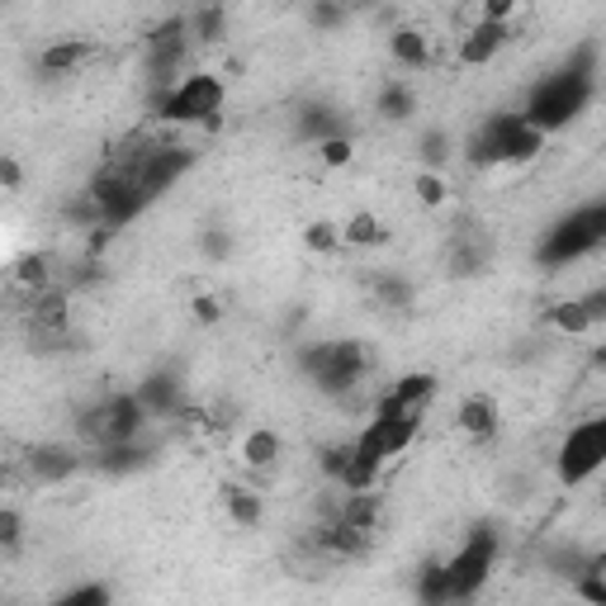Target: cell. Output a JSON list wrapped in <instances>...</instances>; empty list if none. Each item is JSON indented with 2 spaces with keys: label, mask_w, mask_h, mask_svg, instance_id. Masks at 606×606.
Instances as JSON below:
<instances>
[{
  "label": "cell",
  "mask_w": 606,
  "mask_h": 606,
  "mask_svg": "<svg viewBox=\"0 0 606 606\" xmlns=\"http://www.w3.org/2000/svg\"><path fill=\"white\" fill-rule=\"evenodd\" d=\"M223 512L232 526H242V531H256V526L266 521V498L256 493L247 483H228L223 488Z\"/></svg>",
  "instance_id": "4fadbf2b"
},
{
  "label": "cell",
  "mask_w": 606,
  "mask_h": 606,
  "mask_svg": "<svg viewBox=\"0 0 606 606\" xmlns=\"http://www.w3.org/2000/svg\"><path fill=\"white\" fill-rule=\"evenodd\" d=\"M332 517L346 521V526H351V531H360V536H375L379 521H384V498L375 493V488H365V493H346L341 507L332 512Z\"/></svg>",
  "instance_id": "30bf717a"
},
{
  "label": "cell",
  "mask_w": 606,
  "mask_h": 606,
  "mask_svg": "<svg viewBox=\"0 0 606 606\" xmlns=\"http://www.w3.org/2000/svg\"><path fill=\"white\" fill-rule=\"evenodd\" d=\"M375 294H379V304H389V308H408L412 304V289L403 285V280H394V275H379Z\"/></svg>",
  "instance_id": "4dcf8cb0"
},
{
  "label": "cell",
  "mask_w": 606,
  "mask_h": 606,
  "mask_svg": "<svg viewBox=\"0 0 606 606\" xmlns=\"http://www.w3.org/2000/svg\"><path fill=\"white\" fill-rule=\"evenodd\" d=\"M190 318H195L199 327H218V322L228 318V308L218 304V294H190Z\"/></svg>",
  "instance_id": "484cf974"
},
{
  "label": "cell",
  "mask_w": 606,
  "mask_h": 606,
  "mask_svg": "<svg viewBox=\"0 0 606 606\" xmlns=\"http://www.w3.org/2000/svg\"><path fill=\"white\" fill-rule=\"evenodd\" d=\"M313 157H318L322 171H346V166L356 162V143H351V138H346L341 128H337V133L318 138V143H313Z\"/></svg>",
  "instance_id": "44dd1931"
},
{
  "label": "cell",
  "mask_w": 606,
  "mask_h": 606,
  "mask_svg": "<svg viewBox=\"0 0 606 606\" xmlns=\"http://www.w3.org/2000/svg\"><path fill=\"white\" fill-rule=\"evenodd\" d=\"M602 455H606V422L602 417H588L569 431V441L559 446V483H583L602 469Z\"/></svg>",
  "instance_id": "3957f363"
},
{
  "label": "cell",
  "mask_w": 606,
  "mask_h": 606,
  "mask_svg": "<svg viewBox=\"0 0 606 606\" xmlns=\"http://www.w3.org/2000/svg\"><path fill=\"white\" fill-rule=\"evenodd\" d=\"M304 5H308V24H313L318 34H337L346 24V15H351L346 0H304Z\"/></svg>",
  "instance_id": "d4e9b609"
},
{
  "label": "cell",
  "mask_w": 606,
  "mask_h": 606,
  "mask_svg": "<svg viewBox=\"0 0 606 606\" xmlns=\"http://www.w3.org/2000/svg\"><path fill=\"white\" fill-rule=\"evenodd\" d=\"M375 114L384 124H408L412 114H417V90L408 81H384L375 95Z\"/></svg>",
  "instance_id": "e0dca14e"
},
{
  "label": "cell",
  "mask_w": 606,
  "mask_h": 606,
  "mask_svg": "<svg viewBox=\"0 0 606 606\" xmlns=\"http://www.w3.org/2000/svg\"><path fill=\"white\" fill-rule=\"evenodd\" d=\"M90 57H95V38H81V34L53 38V43L38 53V72L43 76H72V72H81Z\"/></svg>",
  "instance_id": "52a82bcc"
},
{
  "label": "cell",
  "mask_w": 606,
  "mask_h": 606,
  "mask_svg": "<svg viewBox=\"0 0 606 606\" xmlns=\"http://www.w3.org/2000/svg\"><path fill=\"white\" fill-rule=\"evenodd\" d=\"M15 285L24 294L53 289V266H48V256H20V261H15Z\"/></svg>",
  "instance_id": "603a6c76"
},
{
  "label": "cell",
  "mask_w": 606,
  "mask_h": 606,
  "mask_svg": "<svg viewBox=\"0 0 606 606\" xmlns=\"http://www.w3.org/2000/svg\"><path fill=\"white\" fill-rule=\"evenodd\" d=\"M365 545H370V536L351 531V526L337 521V517H332L327 526H318V550L332 554V559H356V554L365 550Z\"/></svg>",
  "instance_id": "ac0fdd59"
},
{
  "label": "cell",
  "mask_w": 606,
  "mask_h": 606,
  "mask_svg": "<svg viewBox=\"0 0 606 606\" xmlns=\"http://www.w3.org/2000/svg\"><path fill=\"white\" fill-rule=\"evenodd\" d=\"M67 602H109V588H72Z\"/></svg>",
  "instance_id": "836d02e7"
},
{
  "label": "cell",
  "mask_w": 606,
  "mask_h": 606,
  "mask_svg": "<svg viewBox=\"0 0 606 606\" xmlns=\"http://www.w3.org/2000/svg\"><path fill=\"white\" fill-rule=\"evenodd\" d=\"M237 455H242L247 469L261 474V469H275V464H280V455H285V441H280V431H270V427H252L237 441Z\"/></svg>",
  "instance_id": "7c38bea8"
},
{
  "label": "cell",
  "mask_w": 606,
  "mask_h": 606,
  "mask_svg": "<svg viewBox=\"0 0 606 606\" xmlns=\"http://www.w3.org/2000/svg\"><path fill=\"white\" fill-rule=\"evenodd\" d=\"M34 469H43L48 479H62V474L76 469V455H67V450H38V455H34Z\"/></svg>",
  "instance_id": "f1b7e54d"
},
{
  "label": "cell",
  "mask_w": 606,
  "mask_h": 606,
  "mask_svg": "<svg viewBox=\"0 0 606 606\" xmlns=\"http://www.w3.org/2000/svg\"><path fill=\"white\" fill-rule=\"evenodd\" d=\"M147 408L138 403V394H114L100 403V441L105 446H128V441H138L147 427Z\"/></svg>",
  "instance_id": "8992f818"
},
{
  "label": "cell",
  "mask_w": 606,
  "mask_h": 606,
  "mask_svg": "<svg viewBox=\"0 0 606 606\" xmlns=\"http://www.w3.org/2000/svg\"><path fill=\"white\" fill-rule=\"evenodd\" d=\"M450 157H455V138H450L446 128H422V133H417V162L446 171Z\"/></svg>",
  "instance_id": "7402d4cb"
},
{
  "label": "cell",
  "mask_w": 606,
  "mask_h": 606,
  "mask_svg": "<svg viewBox=\"0 0 606 606\" xmlns=\"http://www.w3.org/2000/svg\"><path fill=\"white\" fill-rule=\"evenodd\" d=\"M545 322H550L554 332H559V337H569V341L588 337V332H597V318H592V308H588L583 299H559V304H550Z\"/></svg>",
  "instance_id": "9a60e30c"
},
{
  "label": "cell",
  "mask_w": 606,
  "mask_h": 606,
  "mask_svg": "<svg viewBox=\"0 0 606 606\" xmlns=\"http://www.w3.org/2000/svg\"><path fill=\"white\" fill-rule=\"evenodd\" d=\"M455 431L464 441H493L498 436V403L488 394H469L455 408Z\"/></svg>",
  "instance_id": "ba28073f"
},
{
  "label": "cell",
  "mask_w": 606,
  "mask_h": 606,
  "mask_svg": "<svg viewBox=\"0 0 606 606\" xmlns=\"http://www.w3.org/2000/svg\"><path fill=\"white\" fill-rule=\"evenodd\" d=\"M185 38H190V43H199V48L223 43V38H228V10L218 5V0H209V5H195L185 15Z\"/></svg>",
  "instance_id": "5bb4252c"
},
{
  "label": "cell",
  "mask_w": 606,
  "mask_h": 606,
  "mask_svg": "<svg viewBox=\"0 0 606 606\" xmlns=\"http://www.w3.org/2000/svg\"><path fill=\"white\" fill-rule=\"evenodd\" d=\"M412 199H417V209L441 214L446 204L455 199V190H450L446 171H436V166H417V171H412Z\"/></svg>",
  "instance_id": "2e32d148"
},
{
  "label": "cell",
  "mask_w": 606,
  "mask_h": 606,
  "mask_svg": "<svg viewBox=\"0 0 606 606\" xmlns=\"http://www.w3.org/2000/svg\"><path fill=\"white\" fill-rule=\"evenodd\" d=\"M417 427H422V417H370L365 422V431L351 441V450L365 464H375V469H384L394 455H403V450L417 441Z\"/></svg>",
  "instance_id": "277c9868"
},
{
  "label": "cell",
  "mask_w": 606,
  "mask_h": 606,
  "mask_svg": "<svg viewBox=\"0 0 606 606\" xmlns=\"http://www.w3.org/2000/svg\"><path fill=\"white\" fill-rule=\"evenodd\" d=\"M67 322H72V299L67 294H57V289L34 294V327L38 332H67Z\"/></svg>",
  "instance_id": "ffe728a7"
},
{
  "label": "cell",
  "mask_w": 606,
  "mask_h": 606,
  "mask_svg": "<svg viewBox=\"0 0 606 606\" xmlns=\"http://www.w3.org/2000/svg\"><path fill=\"white\" fill-rule=\"evenodd\" d=\"M578 597H588V602L606 606V583L597 578V569H592V578H583V583H578Z\"/></svg>",
  "instance_id": "d6a6232c"
},
{
  "label": "cell",
  "mask_w": 606,
  "mask_h": 606,
  "mask_svg": "<svg viewBox=\"0 0 606 606\" xmlns=\"http://www.w3.org/2000/svg\"><path fill=\"white\" fill-rule=\"evenodd\" d=\"M185 5H190V10H195V5H209V0H185Z\"/></svg>",
  "instance_id": "e575fe53"
},
{
  "label": "cell",
  "mask_w": 606,
  "mask_h": 606,
  "mask_svg": "<svg viewBox=\"0 0 606 606\" xmlns=\"http://www.w3.org/2000/svg\"><path fill=\"white\" fill-rule=\"evenodd\" d=\"M133 394H138V403L147 408V417H166V412L180 408V384L171 375H152V379L138 384Z\"/></svg>",
  "instance_id": "d6986e66"
},
{
  "label": "cell",
  "mask_w": 606,
  "mask_h": 606,
  "mask_svg": "<svg viewBox=\"0 0 606 606\" xmlns=\"http://www.w3.org/2000/svg\"><path fill=\"white\" fill-rule=\"evenodd\" d=\"M337 228H341V247H351V252H375V247L389 242V223H384L375 209H356Z\"/></svg>",
  "instance_id": "8fae6325"
},
{
  "label": "cell",
  "mask_w": 606,
  "mask_h": 606,
  "mask_svg": "<svg viewBox=\"0 0 606 606\" xmlns=\"http://www.w3.org/2000/svg\"><path fill=\"white\" fill-rule=\"evenodd\" d=\"M512 20H474L469 29L460 34V43H455V67L464 72H479V67H493V57L507 53V43H512Z\"/></svg>",
  "instance_id": "5b68a950"
},
{
  "label": "cell",
  "mask_w": 606,
  "mask_h": 606,
  "mask_svg": "<svg viewBox=\"0 0 606 606\" xmlns=\"http://www.w3.org/2000/svg\"><path fill=\"white\" fill-rule=\"evenodd\" d=\"M304 252H313V256H337V252H341V228L327 223V218H313V223H304Z\"/></svg>",
  "instance_id": "cb8c5ba5"
},
{
  "label": "cell",
  "mask_w": 606,
  "mask_h": 606,
  "mask_svg": "<svg viewBox=\"0 0 606 606\" xmlns=\"http://www.w3.org/2000/svg\"><path fill=\"white\" fill-rule=\"evenodd\" d=\"M204 252H209V256H228L232 252L228 228H209V232H204Z\"/></svg>",
  "instance_id": "1f68e13d"
},
{
  "label": "cell",
  "mask_w": 606,
  "mask_h": 606,
  "mask_svg": "<svg viewBox=\"0 0 606 606\" xmlns=\"http://www.w3.org/2000/svg\"><path fill=\"white\" fill-rule=\"evenodd\" d=\"M223 100H228L223 76H214V72H180L176 81L162 90L157 109H162V119H171V124H218Z\"/></svg>",
  "instance_id": "6da1fadb"
},
{
  "label": "cell",
  "mask_w": 606,
  "mask_h": 606,
  "mask_svg": "<svg viewBox=\"0 0 606 606\" xmlns=\"http://www.w3.org/2000/svg\"><path fill=\"white\" fill-rule=\"evenodd\" d=\"M24 190V162L15 152H0V195H20Z\"/></svg>",
  "instance_id": "f546056e"
},
{
  "label": "cell",
  "mask_w": 606,
  "mask_h": 606,
  "mask_svg": "<svg viewBox=\"0 0 606 606\" xmlns=\"http://www.w3.org/2000/svg\"><path fill=\"white\" fill-rule=\"evenodd\" d=\"M20 545H24V512L0 507V550H20Z\"/></svg>",
  "instance_id": "83f0119b"
},
{
  "label": "cell",
  "mask_w": 606,
  "mask_h": 606,
  "mask_svg": "<svg viewBox=\"0 0 606 606\" xmlns=\"http://www.w3.org/2000/svg\"><path fill=\"white\" fill-rule=\"evenodd\" d=\"M545 147V133L526 119V114H498V119L483 124L479 143H474V157L479 162H531Z\"/></svg>",
  "instance_id": "7a4b0ae2"
},
{
  "label": "cell",
  "mask_w": 606,
  "mask_h": 606,
  "mask_svg": "<svg viewBox=\"0 0 606 606\" xmlns=\"http://www.w3.org/2000/svg\"><path fill=\"white\" fill-rule=\"evenodd\" d=\"M389 62L398 72H427L431 67V38L417 24H398L389 29Z\"/></svg>",
  "instance_id": "9c48e42d"
},
{
  "label": "cell",
  "mask_w": 606,
  "mask_h": 606,
  "mask_svg": "<svg viewBox=\"0 0 606 606\" xmlns=\"http://www.w3.org/2000/svg\"><path fill=\"white\" fill-rule=\"evenodd\" d=\"M521 0H469V24L474 20H517Z\"/></svg>",
  "instance_id": "4316f807"
}]
</instances>
